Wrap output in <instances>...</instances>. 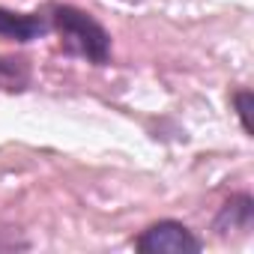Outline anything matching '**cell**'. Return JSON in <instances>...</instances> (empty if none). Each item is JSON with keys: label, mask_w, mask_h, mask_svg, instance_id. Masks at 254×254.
<instances>
[{"label": "cell", "mask_w": 254, "mask_h": 254, "mask_svg": "<svg viewBox=\"0 0 254 254\" xmlns=\"http://www.w3.org/2000/svg\"><path fill=\"white\" fill-rule=\"evenodd\" d=\"M45 21L39 15H21V12H9L0 9V36L15 39V42H30L39 33H45Z\"/></svg>", "instance_id": "obj_3"}, {"label": "cell", "mask_w": 254, "mask_h": 254, "mask_svg": "<svg viewBox=\"0 0 254 254\" xmlns=\"http://www.w3.org/2000/svg\"><path fill=\"white\" fill-rule=\"evenodd\" d=\"M138 251L144 254H197L200 242L180 221H159L138 236Z\"/></svg>", "instance_id": "obj_2"}, {"label": "cell", "mask_w": 254, "mask_h": 254, "mask_svg": "<svg viewBox=\"0 0 254 254\" xmlns=\"http://www.w3.org/2000/svg\"><path fill=\"white\" fill-rule=\"evenodd\" d=\"M236 111H239V120H242V129L251 132V93L248 90L236 93Z\"/></svg>", "instance_id": "obj_5"}, {"label": "cell", "mask_w": 254, "mask_h": 254, "mask_svg": "<svg viewBox=\"0 0 254 254\" xmlns=\"http://www.w3.org/2000/svg\"><path fill=\"white\" fill-rule=\"evenodd\" d=\"M15 75V66L9 60H0V78H12Z\"/></svg>", "instance_id": "obj_6"}, {"label": "cell", "mask_w": 254, "mask_h": 254, "mask_svg": "<svg viewBox=\"0 0 254 254\" xmlns=\"http://www.w3.org/2000/svg\"><path fill=\"white\" fill-rule=\"evenodd\" d=\"M215 227L221 233H227V230H248L251 227V197L239 194V197L227 200L221 215L215 218Z\"/></svg>", "instance_id": "obj_4"}, {"label": "cell", "mask_w": 254, "mask_h": 254, "mask_svg": "<svg viewBox=\"0 0 254 254\" xmlns=\"http://www.w3.org/2000/svg\"><path fill=\"white\" fill-rule=\"evenodd\" d=\"M54 27L60 30L63 45L69 51L87 57L90 63H105L108 60V54H111V36L87 12H81L75 6H57L54 9Z\"/></svg>", "instance_id": "obj_1"}]
</instances>
